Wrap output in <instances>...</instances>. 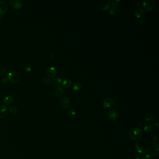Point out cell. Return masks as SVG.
<instances>
[{
    "label": "cell",
    "mask_w": 159,
    "mask_h": 159,
    "mask_svg": "<svg viewBox=\"0 0 159 159\" xmlns=\"http://www.w3.org/2000/svg\"><path fill=\"white\" fill-rule=\"evenodd\" d=\"M135 148L138 153L142 154H145L150 150V144L146 139H140L136 143Z\"/></svg>",
    "instance_id": "1"
},
{
    "label": "cell",
    "mask_w": 159,
    "mask_h": 159,
    "mask_svg": "<svg viewBox=\"0 0 159 159\" xmlns=\"http://www.w3.org/2000/svg\"><path fill=\"white\" fill-rule=\"evenodd\" d=\"M143 135L142 130L139 127H133L129 131V137L133 141L140 140Z\"/></svg>",
    "instance_id": "2"
},
{
    "label": "cell",
    "mask_w": 159,
    "mask_h": 159,
    "mask_svg": "<svg viewBox=\"0 0 159 159\" xmlns=\"http://www.w3.org/2000/svg\"><path fill=\"white\" fill-rule=\"evenodd\" d=\"M9 81L12 83H17L20 79V76L18 72L12 71L8 74L7 78Z\"/></svg>",
    "instance_id": "3"
},
{
    "label": "cell",
    "mask_w": 159,
    "mask_h": 159,
    "mask_svg": "<svg viewBox=\"0 0 159 159\" xmlns=\"http://www.w3.org/2000/svg\"><path fill=\"white\" fill-rule=\"evenodd\" d=\"M142 7L144 10L150 11L155 7V2L153 0H145L142 2Z\"/></svg>",
    "instance_id": "4"
},
{
    "label": "cell",
    "mask_w": 159,
    "mask_h": 159,
    "mask_svg": "<svg viewBox=\"0 0 159 159\" xmlns=\"http://www.w3.org/2000/svg\"><path fill=\"white\" fill-rule=\"evenodd\" d=\"M103 106L105 109L107 110H111L114 107V103L112 99L110 98H107L104 100Z\"/></svg>",
    "instance_id": "5"
},
{
    "label": "cell",
    "mask_w": 159,
    "mask_h": 159,
    "mask_svg": "<svg viewBox=\"0 0 159 159\" xmlns=\"http://www.w3.org/2000/svg\"><path fill=\"white\" fill-rule=\"evenodd\" d=\"M99 5L100 9L104 10H107L111 5V1L109 0H100L99 1Z\"/></svg>",
    "instance_id": "6"
},
{
    "label": "cell",
    "mask_w": 159,
    "mask_h": 159,
    "mask_svg": "<svg viewBox=\"0 0 159 159\" xmlns=\"http://www.w3.org/2000/svg\"><path fill=\"white\" fill-rule=\"evenodd\" d=\"M61 106L64 108H68L71 106V101L69 98L66 96L62 97L60 99Z\"/></svg>",
    "instance_id": "7"
},
{
    "label": "cell",
    "mask_w": 159,
    "mask_h": 159,
    "mask_svg": "<svg viewBox=\"0 0 159 159\" xmlns=\"http://www.w3.org/2000/svg\"><path fill=\"white\" fill-rule=\"evenodd\" d=\"M10 3L13 9H19L22 7L23 2L21 0H11Z\"/></svg>",
    "instance_id": "8"
},
{
    "label": "cell",
    "mask_w": 159,
    "mask_h": 159,
    "mask_svg": "<svg viewBox=\"0 0 159 159\" xmlns=\"http://www.w3.org/2000/svg\"><path fill=\"white\" fill-rule=\"evenodd\" d=\"M8 10V5L4 1L0 0V15H2Z\"/></svg>",
    "instance_id": "9"
},
{
    "label": "cell",
    "mask_w": 159,
    "mask_h": 159,
    "mask_svg": "<svg viewBox=\"0 0 159 159\" xmlns=\"http://www.w3.org/2000/svg\"><path fill=\"white\" fill-rule=\"evenodd\" d=\"M8 109L5 106L0 105V119H3L7 116Z\"/></svg>",
    "instance_id": "10"
},
{
    "label": "cell",
    "mask_w": 159,
    "mask_h": 159,
    "mask_svg": "<svg viewBox=\"0 0 159 159\" xmlns=\"http://www.w3.org/2000/svg\"><path fill=\"white\" fill-rule=\"evenodd\" d=\"M119 117V113L115 110H111L108 112V117L111 121L116 120Z\"/></svg>",
    "instance_id": "11"
},
{
    "label": "cell",
    "mask_w": 159,
    "mask_h": 159,
    "mask_svg": "<svg viewBox=\"0 0 159 159\" xmlns=\"http://www.w3.org/2000/svg\"><path fill=\"white\" fill-rule=\"evenodd\" d=\"M46 74L48 76L50 77H55L56 74V68H55L54 67H50L46 71Z\"/></svg>",
    "instance_id": "12"
},
{
    "label": "cell",
    "mask_w": 159,
    "mask_h": 159,
    "mask_svg": "<svg viewBox=\"0 0 159 159\" xmlns=\"http://www.w3.org/2000/svg\"><path fill=\"white\" fill-rule=\"evenodd\" d=\"M145 12L143 9L141 8H138L134 12V16L137 18H142L144 16Z\"/></svg>",
    "instance_id": "13"
},
{
    "label": "cell",
    "mask_w": 159,
    "mask_h": 159,
    "mask_svg": "<svg viewBox=\"0 0 159 159\" xmlns=\"http://www.w3.org/2000/svg\"><path fill=\"white\" fill-rule=\"evenodd\" d=\"M62 84L63 86L66 88H70L72 86V81L69 78H65L62 81Z\"/></svg>",
    "instance_id": "14"
},
{
    "label": "cell",
    "mask_w": 159,
    "mask_h": 159,
    "mask_svg": "<svg viewBox=\"0 0 159 159\" xmlns=\"http://www.w3.org/2000/svg\"><path fill=\"white\" fill-rule=\"evenodd\" d=\"M14 101L13 97L11 95H8L5 97L3 99V103L6 105H9L13 103Z\"/></svg>",
    "instance_id": "15"
},
{
    "label": "cell",
    "mask_w": 159,
    "mask_h": 159,
    "mask_svg": "<svg viewBox=\"0 0 159 159\" xmlns=\"http://www.w3.org/2000/svg\"><path fill=\"white\" fill-rule=\"evenodd\" d=\"M62 79L58 77H55L52 81V85L54 87H58L62 83Z\"/></svg>",
    "instance_id": "16"
},
{
    "label": "cell",
    "mask_w": 159,
    "mask_h": 159,
    "mask_svg": "<svg viewBox=\"0 0 159 159\" xmlns=\"http://www.w3.org/2000/svg\"><path fill=\"white\" fill-rule=\"evenodd\" d=\"M145 159H157V155L155 153L153 152H150L146 154V156L145 157Z\"/></svg>",
    "instance_id": "17"
},
{
    "label": "cell",
    "mask_w": 159,
    "mask_h": 159,
    "mask_svg": "<svg viewBox=\"0 0 159 159\" xmlns=\"http://www.w3.org/2000/svg\"><path fill=\"white\" fill-rule=\"evenodd\" d=\"M155 116L152 113H147L144 116V120L146 121H153L155 120Z\"/></svg>",
    "instance_id": "18"
},
{
    "label": "cell",
    "mask_w": 159,
    "mask_h": 159,
    "mask_svg": "<svg viewBox=\"0 0 159 159\" xmlns=\"http://www.w3.org/2000/svg\"><path fill=\"white\" fill-rule=\"evenodd\" d=\"M64 92V91L63 88L61 86H59L56 88V91H55V93H56V95L57 97H60L63 95Z\"/></svg>",
    "instance_id": "19"
},
{
    "label": "cell",
    "mask_w": 159,
    "mask_h": 159,
    "mask_svg": "<svg viewBox=\"0 0 159 159\" xmlns=\"http://www.w3.org/2000/svg\"><path fill=\"white\" fill-rule=\"evenodd\" d=\"M153 130V126L152 125L147 124H146L143 127V130L145 133H150Z\"/></svg>",
    "instance_id": "20"
},
{
    "label": "cell",
    "mask_w": 159,
    "mask_h": 159,
    "mask_svg": "<svg viewBox=\"0 0 159 159\" xmlns=\"http://www.w3.org/2000/svg\"><path fill=\"white\" fill-rule=\"evenodd\" d=\"M151 139L154 145H156L158 143V138L157 135L155 133H153L151 135Z\"/></svg>",
    "instance_id": "21"
},
{
    "label": "cell",
    "mask_w": 159,
    "mask_h": 159,
    "mask_svg": "<svg viewBox=\"0 0 159 159\" xmlns=\"http://www.w3.org/2000/svg\"><path fill=\"white\" fill-rule=\"evenodd\" d=\"M68 115L69 117L71 119H74L76 117V112L73 108H71L68 111Z\"/></svg>",
    "instance_id": "22"
},
{
    "label": "cell",
    "mask_w": 159,
    "mask_h": 159,
    "mask_svg": "<svg viewBox=\"0 0 159 159\" xmlns=\"http://www.w3.org/2000/svg\"><path fill=\"white\" fill-rule=\"evenodd\" d=\"M72 87L74 90L78 91L80 90L81 88V84L79 82H75L73 84Z\"/></svg>",
    "instance_id": "23"
},
{
    "label": "cell",
    "mask_w": 159,
    "mask_h": 159,
    "mask_svg": "<svg viewBox=\"0 0 159 159\" xmlns=\"http://www.w3.org/2000/svg\"><path fill=\"white\" fill-rule=\"evenodd\" d=\"M8 109L11 113H12V114H14V115L17 114L18 113V110H17V109L14 106H9V107L8 108Z\"/></svg>",
    "instance_id": "24"
},
{
    "label": "cell",
    "mask_w": 159,
    "mask_h": 159,
    "mask_svg": "<svg viewBox=\"0 0 159 159\" xmlns=\"http://www.w3.org/2000/svg\"><path fill=\"white\" fill-rule=\"evenodd\" d=\"M118 12H119V9L117 8V7H112L109 10V13L113 16L116 15L118 13Z\"/></svg>",
    "instance_id": "25"
},
{
    "label": "cell",
    "mask_w": 159,
    "mask_h": 159,
    "mask_svg": "<svg viewBox=\"0 0 159 159\" xmlns=\"http://www.w3.org/2000/svg\"><path fill=\"white\" fill-rule=\"evenodd\" d=\"M120 2V0H112L111 1V3L112 4V7H116L119 4Z\"/></svg>",
    "instance_id": "26"
},
{
    "label": "cell",
    "mask_w": 159,
    "mask_h": 159,
    "mask_svg": "<svg viewBox=\"0 0 159 159\" xmlns=\"http://www.w3.org/2000/svg\"><path fill=\"white\" fill-rule=\"evenodd\" d=\"M154 150L155 151V154L157 155H159V144L155 145L154 146Z\"/></svg>",
    "instance_id": "27"
},
{
    "label": "cell",
    "mask_w": 159,
    "mask_h": 159,
    "mask_svg": "<svg viewBox=\"0 0 159 159\" xmlns=\"http://www.w3.org/2000/svg\"><path fill=\"white\" fill-rule=\"evenodd\" d=\"M135 159H145V156L142 154H138L136 155Z\"/></svg>",
    "instance_id": "28"
},
{
    "label": "cell",
    "mask_w": 159,
    "mask_h": 159,
    "mask_svg": "<svg viewBox=\"0 0 159 159\" xmlns=\"http://www.w3.org/2000/svg\"><path fill=\"white\" fill-rule=\"evenodd\" d=\"M43 83H44L45 84H49L50 83L51 80L49 78H48L47 77H44L43 79Z\"/></svg>",
    "instance_id": "29"
},
{
    "label": "cell",
    "mask_w": 159,
    "mask_h": 159,
    "mask_svg": "<svg viewBox=\"0 0 159 159\" xmlns=\"http://www.w3.org/2000/svg\"><path fill=\"white\" fill-rule=\"evenodd\" d=\"M153 126L155 127V129L158 130L159 128V125H158V122H155L153 123Z\"/></svg>",
    "instance_id": "30"
},
{
    "label": "cell",
    "mask_w": 159,
    "mask_h": 159,
    "mask_svg": "<svg viewBox=\"0 0 159 159\" xmlns=\"http://www.w3.org/2000/svg\"><path fill=\"white\" fill-rule=\"evenodd\" d=\"M25 71L28 72H30L31 71V68L30 66H26V67H25Z\"/></svg>",
    "instance_id": "31"
},
{
    "label": "cell",
    "mask_w": 159,
    "mask_h": 159,
    "mask_svg": "<svg viewBox=\"0 0 159 159\" xmlns=\"http://www.w3.org/2000/svg\"><path fill=\"white\" fill-rule=\"evenodd\" d=\"M8 81V79H7V78H5H5L2 79V83L3 84H7V83Z\"/></svg>",
    "instance_id": "32"
},
{
    "label": "cell",
    "mask_w": 159,
    "mask_h": 159,
    "mask_svg": "<svg viewBox=\"0 0 159 159\" xmlns=\"http://www.w3.org/2000/svg\"><path fill=\"white\" fill-rule=\"evenodd\" d=\"M53 58V53H51V56H50V58L52 59Z\"/></svg>",
    "instance_id": "33"
}]
</instances>
